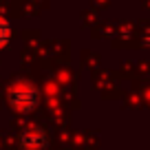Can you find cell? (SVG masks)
<instances>
[{"instance_id": "cell-1", "label": "cell", "mask_w": 150, "mask_h": 150, "mask_svg": "<svg viewBox=\"0 0 150 150\" xmlns=\"http://www.w3.org/2000/svg\"><path fill=\"white\" fill-rule=\"evenodd\" d=\"M40 102V93L38 88L27 80H18L16 84H11L9 88V104L20 112H29L38 106Z\"/></svg>"}, {"instance_id": "cell-2", "label": "cell", "mask_w": 150, "mask_h": 150, "mask_svg": "<svg viewBox=\"0 0 150 150\" xmlns=\"http://www.w3.org/2000/svg\"><path fill=\"white\" fill-rule=\"evenodd\" d=\"M20 144L22 146H31V148H44L49 144V135L42 130V128H27V130L20 135Z\"/></svg>"}, {"instance_id": "cell-3", "label": "cell", "mask_w": 150, "mask_h": 150, "mask_svg": "<svg viewBox=\"0 0 150 150\" xmlns=\"http://www.w3.org/2000/svg\"><path fill=\"white\" fill-rule=\"evenodd\" d=\"M9 40H11V24L5 16H0V49H5Z\"/></svg>"}]
</instances>
